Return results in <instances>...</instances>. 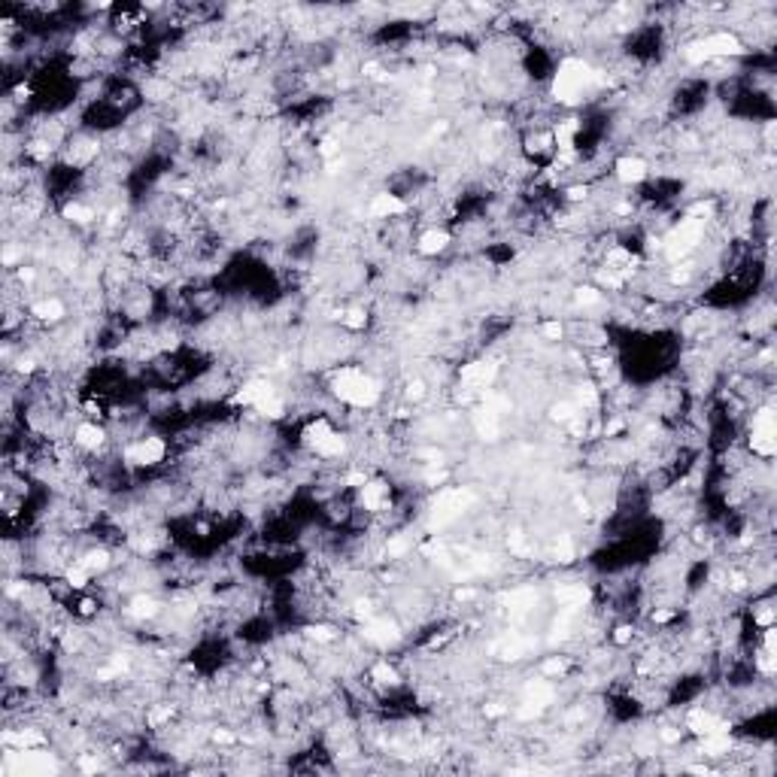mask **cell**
<instances>
[{
	"instance_id": "obj_1",
	"label": "cell",
	"mask_w": 777,
	"mask_h": 777,
	"mask_svg": "<svg viewBox=\"0 0 777 777\" xmlns=\"http://www.w3.org/2000/svg\"><path fill=\"white\" fill-rule=\"evenodd\" d=\"M599 86H604V76L592 64H586L583 58H565L553 76V98L565 106H577Z\"/></svg>"
},
{
	"instance_id": "obj_2",
	"label": "cell",
	"mask_w": 777,
	"mask_h": 777,
	"mask_svg": "<svg viewBox=\"0 0 777 777\" xmlns=\"http://www.w3.org/2000/svg\"><path fill=\"white\" fill-rule=\"evenodd\" d=\"M331 392L355 410H370L380 401V382L358 367H340L331 377Z\"/></svg>"
},
{
	"instance_id": "obj_3",
	"label": "cell",
	"mask_w": 777,
	"mask_h": 777,
	"mask_svg": "<svg viewBox=\"0 0 777 777\" xmlns=\"http://www.w3.org/2000/svg\"><path fill=\"white\" fill-rule=\"evenodd\" d=\"M234 401L243 404V407H253L258 416H265V420H280L283 410H285L280 392L273 389V382H268V380H249V382H243L240 392L234 395Z\"/></svg>"
},
{
	"instance_id": "obj_4",
	"label": "cell",
	"mask_w": 777,
	"mask_h": 777,
	"mask_svg": "<svg viewBox=\"0 0 777 777\" xmlns=\"http://www.w3.org/2000/svg\"><path fill=\"white\" fill-rule=\"evenodd\" d=\"M744 55V46L735 34H711L704 40H696L689 43L684 49V58L689 64H704V61H713V58H738Z\"/></svg>"
},
{
	"instance_id": "obj_5",
	"label": "cell",
	"mask_w": 777,
	"mask_h": 777,
	"mask_svg": "<svg viewBox=\"0 0 777 777\" xmlns=\"http://www.w3.org/2000/svg\"><path fill=\"white\" fill-rule=\"evenodd\" d=\"M304 447L322 459H337L346 452V437L334 432L328 420H313L304 428Z\"/></svg>"
},
{
	"instance_id": "obj_6",
	"label": "cell",
	"mask_w": 777,
	"mask_h": 777,
	"mask_svg": "<svg viewBox=\"0 0 777 777\" xmlns=\"http://www.w3.org/2000/svg\"><path fill=\"white\" fill-rule=\"evenodd\" d=\"M471 504H474V492H468V489H447V492H440L432 504V529H444L452 519H459L464 507Z\"/></svg>"
},
{
	"instance_id": "obj_7",
	"label": "cell",
	"mask_w": 777,
	"mask_h": 777,
	"mask_svg": "<svg viewBox=\"0 0 777 777\" xmlns=\"http://www.w3.org/2000/svg\"><path fill=\"white\" fill-rule=\"evenodd\" d=\"M750 447L762 459H771L774 452H777V422H774V410L771 407H762L756 416H753Z\"/></svg>"
},
{
	"instance_id": "obj_8",
	"label": "cell",
	"mask_w": 777,
	"mask_h": 777,
	"mask_svg": "<svg viewBox=\"0 0 777 777\" xmlns=\"http://www.w3.org/2000/svg\"><path fill=\"white\" fill-rule=\"evenodd\" d=\"M701 237H704V222L686 216L671 234H668V240H665V253H668V258H684V255H689L692 249L701 243Z\"/></svg>"
},
{
	"instance_id": "obj_9",
	"label": "cell",
	"mask_w": 777,
	"mask_h": 777,
	"mask_svg": "<svg viewBox=\"0 0 777 777\" xmlns=\"http://www.w3.org/2000/svg\"><path fill=\"white\" fill-rule=\"evenodd\" d=\"M167 456V444L161 437H140L125 450V462L134 468H155Z\"/></svg>"
},
{
	"instance_id": "obj_10",
	"label": "cell",
	"mask_w": 777,
	"mask_h": 777,
	"mask_svg": "<svg viewBox=\"0 0 777 777\" xmlns=\"http://www.w3.org/2000/svg\"><path fill=\"white\" fill-rule=\"evenodd\" d=\"M498 377V365L495 362H471L462 367V386L468 392H483L495 382Z\"/></svg>"
},
{
	"instance_id": "obj_11",
	"label": "cell",
	"mask_w": 777,
	"mask_h": 777,
	"mask_svg": "<svg viewBox=\"0 0 777 777\" xmlns=\"http://www.w3.org/2000/svg\"><path fill=\"white\" fill-rule=\"evenodd\" d=\"M686 728L692 735H699V738H704V735H713V732H728V726L726 720H720V716L716 713H711V711H704V708H692L689 713H686Z\"/></svg>"
},
{
	"instance_id": "obj_12",
	"label": "cell",
	"mask_w": 777,
	"mask_h": 777,
	"mask_svg": "<svg viewBox=\"0 0 777 777\" xmlns=\"http://www.w3.org/2000/svg\"><path fill=\"white\" fill-rule=\"evenodd\" d=\"M358 501H362V507H365V510H370V513H382V510H389V504H392L389 486L382 483V480H367L362 489H358Z\"/></svg>"
},
{
	"instance_id": "obj_13",
	"label": "cell",
	"mask_w": 777,
	"mask_h": 777,
	"mask_svg": "<svg viewBox=\"0 0 777 777\" xmlns=\"http://www.w3.org/2000/svg\"><path fill=\"white\" fill-rule=\"evenodd\" d=\"M401 213H407V200L401 195H392V191H380L370 200V216L374 219H395Z\"/></svg>"
},
{
	"instance_id": "obj_14",
	"label": "cell",
	"mask_w": 777,
	"mask_h": 777,
	"mask_svg": "<svg viewBox=\"0 0 777 777\" xmlns=\"http://www.w3.org/2000/svg\"><path fill=\"white\" fill-rule=\"evenodd\" d=\"M577 134H580V122H577V118H565V122H559L553 128V143H556L559 155H577V152H574V149H577Z\"/></svg>"
},
{
	"instance_id": "obj_15",
	"label": "cell",
	"mask_w": 777,
	"mask_h": 777,
	"mask_svg": "<svg viewBox=\"0 0 777 777\" xmlns=\"http://www.w3.org/2000/svg\"><path fill=\"white\" fill-rule=\"evenodd\" d=\"M616 179L626 186H638L647 179V161L635 158V155H626V158L616 161Z\"/></svg>"
},
{
	"instance_id": "obj_16",
	"label": "cell",
	"mask_w": 777,
	"mask_h": 777,
	"mask_svg": "<svg viewBox=\"0 0 777 777\" xmlns=\"http://www.w3.org/2000/svg\"><path fill=\"white\" fill-rule=\"evenodd\" d=\"M103 440H106V432H103L98 422H82V425H76V432H73V444L79 450H88V452H98L103 447Z\"/></svg>"
},
{
	"instance_id": "obj_17",
	"label": "cell",
	"mask_w": 777,
	"mask_h": 777,
	"mask_svg": "<svg viewBox=\"0 0 777 777\" xmlns=\"http://www.w3.org/2000/svg\"><path fill=\"white\" fill-rule=\"evenodd\" d=\"M31 316L37 319V322H61L67 316V307L64 301H58V298H40V301H34L31 304Z\"/></svg>"
},
{
	"instance_id": "obj_18",
	"label": "cell",
	"mask_w": 777,
	"mask_h": 777,
	"mask_svg": "<svg viewBox=\"0 0 777 777\" xmlns=\"http://www.w3.org/2000/svg\"><path fill=\"white\" fill-rule=\"evenodd\" d=\"M447 246H450V234L440 231V228H428L420 237V243H416V249H420L422 255H440Z\"/></svg>"
},
{
	"instance_id": "obj_19",
	"label": "cell",
	"mask_w": 777,
	"mask_h": 777,
	"mask_svg": "<svg viewBox=\"0 0 777 777\" xmlns=\"http://www.w3.org/2000/svg\"><path fill=\"white\" fill-rule=\"evenodd\" d=\"M732 750V738L728 732H713V735H704L701 744H699V753L701 756H723V753Z\"/></svg>"
},
{
	"instance_id": "obj_20",
	"label": "cell",
	"mask_w": 777,
	"mask_h": 777,
	"mask_svg": "<svg viewBox=\"0 0 777 777\" xmlns=\"http://www.w3.org/2000/svg\"><path fill=\"white\" fill-rule=\"evenodd\" d=\"M158 601L149 599V595H137V599H131L128 604V614L134 616V619H152V616H158Z\"/></svg>"
},
{
	"instance_id": "obj_21",
	"label": "cell",
	"mask_w": 777,
	"mask_h": 777,
	"mask_svg": "<svg viewBox=\"0 0 777 777\" xmlns=\"http://www.w3.org/2000/svg\"><path fill=\"white\" fill-rule=\"evenodd\" d=\"M76 562L94 577V574H101V571L110 568V553H106V549H88V553L82 556V559H76Z\"/></svg>"
},
{
	"instance_id": "obj_22",
	"label": "cell",
	"mask_w": 777,
	"mask_h": 777,
	"mask_svg": "<svg viewBox=\"0 0 777 777\" xmlns=\"http://www.w3.org/2000/svg\"><path fill=\"white\" fill-rule=\"evenodd\" d=\"M64 219L73 222V225H88V222H94V210L86 207V204H79V200H70V204L64 207Z\"/></svg>"
},
{
	"instance_id": "obj_23",
	"label": "cell",
	"mask_w": 777,
	"mask_h": 777,
	"mask_svg": "<svg viewBox=\"0 0 777 777\" xmlns=\"http://www.w3.org/2000/svg\"><path fill=\"white\" fill-rule=\"evenodd\" d=\"M64 580H67V586L70 589H86L88 586V580H91V574L79 565V562H73L67 571H64Z\"/></svg>"
},
{
	"instance_id": "obj_24",
	"label": "cell",
	"mask_w": 777,
	"mask_h": 777,
	"mask_svg": "<svg viewBox=\"0 0 777 777\" xmlns=\"http://www.w3.org/2000/svg\"><path fill=\"white\" fill-rule=\"evenodd\" d=\"M370 677H374L377 684H382V686H395L398 684V671L389 662H377L374 671H370Z\"/></svg>"
},
{
	"instance_id": "obj_25",
	"label": "cell",
	"mask_w": 777,
	"mask_h": 777,
	"mask_svg": "<svg viewBox=\"0 0 777 777\" xmlns=\"http://www.w3.org/2000/svg\"><path fill=\"white\" fill-rule=\"evenodd\" d=\"M340 322H343L346 328L358 331V328L367 325V313H365V310H346V313H340Z\"/></svg>"
},
{
	"instance_id": "obj_26",
	"label": "cell",
	"mask_w": 777,
	"mask_h": 777,
	"mask_svg": "<svg viewBox=\"0 0 777 777\" xmlns=\"http://www.w3.org/2000/svg\"><path fill=\"white\" fill-rule=\"evenodd\" d=\"M756 662H759V668H762V674H768V677H771V674L777 671V662H774V653H771V650H765V647H762V650H759V656H756Z\"/></svg>"
},
{
	"instance_id": "obj_27",
	"label": "cell",
	"mask_w": 777,
	"mask_h": 777,
	"mask_svg": "<svg viewBox=\"0 0 777 777\" xmlns=\"http://www.w3.org/2000/svg\"><path fill=\"white\" fill-rule=\"evenodd\" d=\"M307 635L313 638V641H322V644H331L334 638H337V635H334V631H331L328 626H310V629H307Z\"/></svg>"
},
{
	"instance_id": "obj_28",
	"label": "cell",
	"mask_w": 777,
	"mask_h": 777,
	"mask_svg": "<svg viewBox=\"0 0 777 777\" xmlns=\"http://www.w3.org/2000/svg\"><path fill=\"white\" fill-rule=\"evenodd\" d=\"M577 301L580 304H599L601 301V292L592 289V285H580V289H577Z\"/></svg>"
},
{
	"instance_id": "obj_29",
	"label": "cell",
	"mask_w": 777,
	"mask_h": 777,
	"mask_svg": "<svg viewBox=\"0 0 777 777\" xmlns=\"http://www.w3.org/2000/svg\"><path fill=\"white\" fill-rule=\"evenodd\" d=\"M553 420H559V422H571V420H574V404H571V401L556 404V407H553Z\"/></svg>"
},
{
	"instance_id": "obj_30",
	"label": "cell",
	"mask_w": 777,
	"mask_h": 777,
	"mask_svg": "<svg viewBox=\"0 0 777 777\" xmlns=\"http://www.w3.org/2000/svg\"><path fill=\"white\" fill-rule=\"evenodd\" d=\"M565 671H568V662H565V659H549V662L544 665V674H547V677H562Z\"/></svg>"
},
{
	"instance_id": "obj_31",
	"label": "cell",
	"mask_w": 777,
	"mask_h": 777,
	"mask_svg": "<svg viewBox=\"0 0 777 777\" xmlns=\"http://www.w3.org/2000/svg\"><path fill=\"white\" fill-rule=\"evenodd\" d=\"M580 401H583V407H595L599 404V392H595V386H580Z\"/></svg>"
},
{
	"instance_id": "obj_32",
	"label": "cell",
	"mask_w": 777,
	"mask_h": 777,
	"mask_svg": "<svg viewBox=\"0 0 777 777\" xmlns=\"http://www.w3.org/2000/svg\"><path fill=\"white\" fill-rule=\"evenodd\" d=\"M562 331H565V328H562V322H544V325H541V334H544V337H549V340H559Z\"/></svg>"
},
{
	"instance_id": "obj_33",
	"label": "cell",
	"mask_w": 777,
	"mask_h": 777,
	"mask_svg": "<svg viewBox=\"0 0 777 777\" xmlns=\"http://www.w3.org/2000/svg\"><path fill=\"white\" fill-rule=\"evenodd\" d=\"M659 738L665 741V744H677V741H680V728L668 726V728H662V732H659Z\"/></svg>"
},
{
	"instance_id": "obj_34",
	"label": "cell",
	"mask_w": 777,
	"mask_h": 777,
	"mask_svg": "<svg viewBox=\"0 0 777 777\" xmlns=\"http://www.w3.org/2000/svg\"><path fill=\"white\" fill-rule=\"evenodd\" d=\"M623 428H626V422H623V420H614V422H607V425H604V435H607V437H614V435L623 432Z\"/></svg>"
},
{
	"instance_id": "obj_35",
	"label": "cell",
	"mask_w": 777,
	"mask_h": 777,
	"mask_svg": "<svg viewBox=\"0 0 777 777\" xmlns=\"http://www.w3.org/2000/svg\"><path fill=\"white\" fill-rule=\"evenodd\" d=\"M422 395H425V386H422V382H410V389H407V398L420 401Z\"/></svg>"
},
{
	"instance_id": "obj_36",
	"label": "cell",
	"mask_w": 777,
	"mask_h": 777,
	"mask_svg": "<svg viewBox=\"0 0 777 777\" xmlns=\"http://www.w3.org/2000/svg\"><path fill=\"white\" fill-rule=\"evenodd\" d=\"M614 641H616V644H629V641H631V629H629V626H619L616 635H614Z\"/></svg>"
},
{
	"instance_id": "obj_37",
	"label": "cell",
	"mask_w": 777,
	"mask_h": 777,
	"mask_svg": "<svg viewBox=\"0 0 777 777\" xmlns=\"http://www.w3.org/2000/svg\"><path fill=\"white\" fill-rule=\"evenodd\" d=\"M568 198H571V200H583V198H586V186H583V188H580V186L568 188Z\"/></svg>"
},
{
	"instance_id": "obj_38",
	"label": "cell",
	"mask_w": 777,
	"mask_h": 777,
	"mask_svg": "<svg viewBox=\"0 0 777 777\" xmlns=\"http://www.w3.org/2000/svg\"><path fill=\"white\" fill-rule=\"evenodd\" d=\"M671 616H674V611H656L653 614V623H668Z\"/></svg>"
}]
</instances>
